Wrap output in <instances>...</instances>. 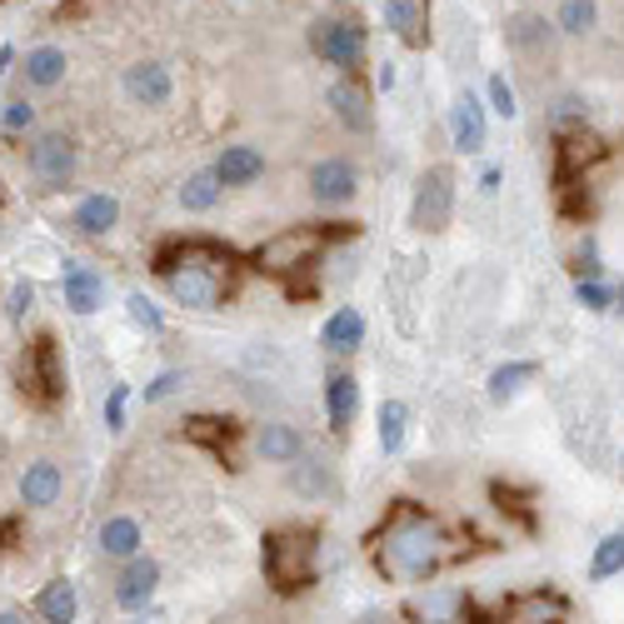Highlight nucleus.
I'll list each match as a JSON object with an SVG mask.
<instances>
[{
    "mask_svg": "<svg viewBox=\"0 0 624 624\" xmlns=\"http://www.w3.org/2000/svg\"><path fill=\"white\" fill-rule=\"evenodd\" d=\"M101 550L115 554V560H135L141 554V524L131 514H115V520L101 524Z\"/></svg>",
    "mask_w": 624,
    "mask_h": 624,
    "instance_id": "bb28decb",
    "label": "nucleus"
},
{
    "mask_svg": "<svg viewBox=\"0 0 624 624\" xmlns=\"http://www.w3.org/2000/svg\"><path fill=\"white\" fill-rule=\"evenodd\" d=\"M355 181H360V175H355V165L350 161H340V155H335V161H320L310 171V195H315V205H345L355 195Z\"/></svg>",
    "mask_w": 624,
    "mask_h": 624,
    "instance_id": "4468645a",
    "label": "nucleus"
},
{
    "mask_svg": "<svg viewBox=\"0 0 624 624\" xmlns=\"http://www.w3.org/2000/svg\"><path fill=\"white\" fill-rule=\"evenodd\" d=\"M25 81L41 85V91L61 85L65 81V51L61 45H35V51L25 55Z\"/></svg>",
    "mask_w": 624,
    "mask_h": 624,
    "instance_id": "cd10ccee",
    "label": "nucleus"
},
{
    "mask_svg": "<svg viewBox=\"0 0 624 624\" xmlns=\"http://www.w3.org/2000/svg\"><path fill=\"white\" fill-rule=\"evenodd\" d=\"M490 494H494V504H500V510L510 514L524 534L540 530V514H534V494L530 490H514V484H490Z\"/></svg>",
    "mask_w": 624,
    "mask_h": 624,
    "instance_id": "c85d7f7f",
    "label": "nucleus"
},
{
    "mask_svg": "<svg viewBox=\"0 0 624 624\" xmlns=\"http://www.w3.org/2000/svg\"><path fill=\"white\" fill-rule=\"evenodd\" d=\"M554 25H560L564 35H590L594 25H600V6H594V0H564Z\"/></svg>",
    "mask_w": 624,
    "mask_h": 624,
    "instance_id": "72a5a7b5",
    "label": "nucleus"
},
{
    "mask_svg": "<svg viewBox=\"0 0 624 624\" xmlns=\"http://www.w3.org/2000/svg\"><path fill=\"white\" fill-rule=\"evenodd\" d=\"M0 624H25V620H21V614H11V610H6V614H0Z\"/></svg>",
    "mask_w": 624,
    "mask_h": 624,
    "instance_id": "09e8293b",
    "label": "nucleus"
},
{
    "mask_svg": "<svg viewBox=\"0 0 624 624\" xmlns=\"http://www.w3.org/2000/svg\"><path fill=\"white\" fill-rule=\"evenodd\" d=\"M21 385L35 405H55L65 395V360H61V345L55 335H41V340L25 350L21 360Z\"/></svg>",
    "mask_w": 624,
    "mask_h": 624,
    "instance_id": "39448f33",
    "label": "nucleus"
},
{
    "mask_svg": "<svg viewBox=\"0 0 624 624\" xmlns=\"http://www.w3.org/2000/svg\"><path fill=\"white\" fill-rule=\"evenodd\" d=\"M125 310H131V320L141 325V330H151V335H161V330H165V315L155 310V300H145L141 290H135L131 300H125Z\"/></svg>",
    "mask_w": 624,
    "mask_h": 624,
    "instance_id": "4c0bfd02",
    "label": "nucleus"
},
{
    "mask_svg": "<svg viewBox=\"0 0 624 624\" xmlns=\"http://www.w3.org/2000/svg\"><path fill=\"white\" fill-rule=\"evenodd\" d=\"M260 570L275 594H300L320 574V530L315 524H280L260 544Z\"/></svg>",
    "mask_w": 624,
    "mask_h": 624,
    "instance_id": "7ed1b4c3",
    "label": "nucleus"
},
{
    "mask_svg": "<svg viewBox=\"0 0 624 624\" xmlns=\"http://www.w3.org/2000/svg\"><path fill=\"white\" fill-rule=\"evenodd\" d=\"M584 121H590V105H584V95H560V101L550 105V131L554 135L584 131Z\"/></svg>",
    "mask_w": 624,
    "mask_h": 624,
    "instance_id": "f704fd0d",
    "label": "nucleus"
},
{
    "mask_svg": "<svg viewBox=\"0 0 624 624\" xmlns=\"http://www.w3.org/2000/svg\"><path fill=\"white\" fill-rule=\"evenodd\" d=\"M360 340H365V315L350 310V305H345V310H335L330 320H325V330H320V345H325V350H335V355H350Z\"/></svg>",
    "mask_w": 624,
    "mask_h": 624,
    "instance_id": "b1692460",
    "label": "nucleus"
},
{
    "mask_svg": "<svg viewBox=\"0 0 624 624\" xmlns=\"http://www.w3.org/2000/svg\"><path fill=\"white\" fill-rule=\"evenodd\" d=\"M564 614H570V600L560 590H530L504 600V610L490 624H564Z\"/></svg>",
    "mask_w": 624,
    "mask_h": 624,
    "instance_id": "9d476101",
    "label": "nucleus"
},
{
    "mask_svg": "<svg viewBox=\"0 0 624 624\" xmlns=\"http://www.w3.org/2000/svg\"><path fill=\"white\" fill-rule=\"evenodd\" d=\"M330 241H340V225H290V231H280L275 241H265L260 250H255V265L270 275L310 270V265H320V255L330 250Z\"/></svg>",
    "mask_w": 624,
    "mask_h": 624,
    "instance_id": "20e7f679",
    "label": "nucleus"
},
{
    "mask_svg": "<svg viewBox=\"0 0 624 624\" xmlns=\"http://www.w3.org/2000/svg\"><path fill=\"white\" fill-rule=\"evenodd\" d=\"M614 574H624V530L604 534L590 560V580H614Z\"/></svg>",
    "mask_w": 624,
    "mask_h": 624,
    "instance_id": "473e14b6",
    "label": "nucleus"
},
{
    "mask_svg": "<svg viewBox=\"0 0 624 624\" xmlns=\"http://www.w3.org/2000/svg\"><path fill=\"white\" fill-rule=\"evenodd\" d=\"M181 385H185V375H181V370H161L151 385H145V405H155V400H171V395L181 390Z\"/></svg>",
    "mask_w": 624,
    "mask_h": 624,
    "instance_id": "79ce46f5",
    "label": "nucleus"
},
{
    "mask_svg": "<svg viewBox=\"0 0 624 624\" xmlns=\"http://www.w3.org/2000/svg\"><path fill=\"white\" fill-rule=\"evenodd\" d=\"M355 410H360V380H355V375H330V385H325V415H330V430L335 434L350 430Z\"/></svg>",
    "mask_w": 624,
    "mask_h": 624,
    "instance_id": "412c9836",
    "label": "nucleus"
},
{
    "mask_svg": "<svg viewBox=\"0 0 624 624\" xmlns=\"http://www.w3.org/2000/svg\"><path fill=\"white\" fill-rule=\"evenodd\" d=\"M221 185H255L265 175V155L255 145H225V155L215 161Z\"/></svg>",
    "mask_w": 624,
    "mask_h": 624,
    "instance_id": "4be33fe9",
    "label": "nucleus"
},
{
    "mask_svg": "<svg viewBox=\"0 0 624 624\" xmlns=\"http://www.w3.org/2000/svg\"><path fill=\"white\" fill-rule=\"evenodd\" d=\"M330 105H335V115H340V125L345 131H355V135H365V131H375V105H370V91H365L360 81H335L330 85Z\"/></svg>",
    "mask_w": 624,
    "mask_h": 624,
    "instance_id": "ddd939ff",
    "label": "nucleus"
},
{
    "mask_svg": "<svg viewBox=\"0 0 624 624\" xmlns=\"http://www.w3.org/2000/svg\"><path fill=\"white\" fill-rule=\"evenodd\" d=\"M580 280H600V250H594V235H584V245H580Z\"/></svg>",
    "mask_w": 624,
    "mask_h": 624,
    "instance_id": "c03bdc74",
    "label": "nucleus"
},
{
    "mask_svg": "<svg viewBox=\"0 0 624 624\" xmlns=\"http://www.w3.org/2000/svg\"><path fill=\"white\" fill-rule=\"evenodd\" d=\"M614 310L624 315V285H620V290H614Z\"/></svg>",
    "mask_w": 624,
    "mask_h": 624,
    "instance_id": "8fccbe9b",
    "label": "nucleus"
},
{
    "mask_svg": "<svg viewBox=\"0 0 624 624\" xmlns=\"http://www.w3.org/2000/svg\"><path fill=\"white\" fill-rule=\"evenodd\" d=\"M604 155H610V145H604L594 131L554 135V185H560V181H584V171H590V165H600Z\"/></svg>",
    "mask_w": 624,
    "mask_h": 624,
    "instance_id": "1a4fd4ad",
    "label": "nucleus"
},
{
    "mask_svg": "<svg viewBox=\"0 0 624 624\" xmlns=\"http://www.w3.org/2000/svg\"><path fill=\"white\" fill-rule=\"evenodd\" d=\"M75 165H81V155H75V141L61 131H45L35 135L31 145V175L41 191H65V185L75 181Z\"/></svg>",
    "mask_w": 624,
    "mask_h": 624,
    "instance_id": "0eeeda50",
    "label": "nucleus"
},
{
    "mask_svg": "<svg viewBox=\"0 0 624 624\" xmlns=\"http://www.w3.org/2000/svg\"><path fill=\"white\" fill-rule=\"evenodd\" d=\"M540 375V365L534 360H510V365H500V370L490 375V400L494 405H504V400H514V395L524 390V385Z\"/></svg>",
    "mask_w": 624,
    "mask_h": 624,
    "instance_id": "7c9ffc66",
    "label": "nucleus"
},
{
    "mask_svg": "<svg viewBox=\"0 0 624 624\" xmlns=\"http://www.w3.org/2000/svg\"><path fill=\"white\" fill-rule=\"evenodd\" d=\"M221 191H225V185H221V175H215V165H211V171H195L191 181L181 185V205H185L191 215H205V211H215Z\"/></svg>",
    "mask_w": 624,
    "mask_h": 624,
    "instance_id": "c756f323",
    "label": "nucleus"
},
{
    "mask_svg": "<svg viewBox=\"0 0 624 624\" xmlns=\"http://www.w3.org/2000/svg\"><path fill=\"white\" fill-rule=\"evenodd\" d=\"M171 91H175L171 71H165V65H155V61H141V65H131V71H125V95H131L135 105H165V101H171Z\"/></svg>",
    "mask_w": 624,
    "mask_h": 624,
    "instance_id": "dca6fc26",
    "label": "nucleus"
},
{
    "mask_svg": "<svg viewBox=\"0 0 624 624\" xmlns=\"http://www.w3.org/2000/svg\"><path fill=\"white\" fill-rule=\"evenodd\" d=\"M11 540H16V524H11V520H0V550H6Z\"/></svg>",
    "mask_w": 624,
    "mask_h": 624,
    "instance_id": "de8ad7c7",
    "label": "nucleus"
},
{
    "mask_svg": "<svg viewBox=\"0 0 624 624\" xmlns=\"http://www.w3.org/2000/svg\"><path fill=\"white\" fill-rule=\"evenodd\" d=\"M290 484L305 494V500H315V494H330V490H335V480H330V464H320V460H305L300 470L290 474Z\"/></svg>",
    "mask_w": 624,
    "mask_h": 624,
    "instance_id": "e433bc0d",
    "label": "nucleus"
},
{
    "mask_svg": "<svg viewBox=\"0 0 624 624\" xmlns=\"http://www.w3.org/2000/svg\"><path fill=\"white\" fill-rule=\"evenodd\" d=\"M31 305H35V290L21 280V285L11 290V320H25V315H31Z\"/></svg>",
    "mask_w": 624,
    "mask_h": 624,
    "instance_id": "a18cd8bd",
    "label": "nucleus"
},
{
    "mask_svg": "<svg viewBox=\"0 0 624 624\" xmlns=\"http://www.w3.org/2000/svg\"><path fill=\"white\" fill-rule=\"evenodd\" d=\"M35 610H41L45 624H75V610H81V600H75V584L71 580H51L41 590V600H35Z\"/></svg>",
    "mask_w": 624,
    "mask_h": 624,
    "instance_id": "a878e982",
    "label": "nucleus"
},
{
    "mask_svg": "<svg viewBox=\"0 0 624 624\" xmlns=\"http://www.w3.org/2000/svg\"><path fill=\"white\" fill-rule=\"evenodd\" d=\"M484 135H490V125H484V105L464 91L460 101L450 105V141H454V151H460V155H480L484 151Z\"/></svg>",
    "mask_w": 624,
    "mask_h": 624,
    "instance_id": "9b49d317",
    "label": "nucleus"
},
{
    "mask_svg": "<svg viewBox=\"0 0 624 624\" xmlns=\"http://www.w3.org/2000/svg\"><path fill=\"white\" fill-rule=\"evenodd\" d=\"M61 490H65L61 464H51V460L25 464V474H21V500L31 504V510H45V504H55V500H61Z\"/></svg>",
    "mask_w": 624,
    "mask_h": 624,
    "instance_id": "6ab92c4d",
    "label": "nucleus"
},
{
    "mask_svg": "<svg viewBox=\"0 0 624 624\" xmlns=\"http://www.w3.org/2000/svg\"><path fill=\"white\" fill-rule=\"evenodd\" d=\"M185 440L191 444H205L211 454H221L225 464H231V444H235V420H221V415H195V420H185Z\"/></svg>",
    "mask_w": 624,
    "mask_h": 624,
    "instance_id": "aec40b11",
    "label": "nucleus"
},
{
    "mask_svg": "<svg viewBox=\"0 0 624 624\" xmlns=\"http://www.w3.org/2000/svg\"><path fill=\"white\" fill-rule=\"evenodd\" d=\"M490 111L504 115V121H514V115H520V105H514V85L504 81V75H490Z\"/></svg>",
    "mask_w": 624,
    "mask_h": 624,
    "instance_id": "ea45409f",
    "label": "nucleus"
},
{
    "mask_svg": "<svg viewBox=\"0 0 624 624\" xmlns=\"http://www.w3.org/2000/svg\"><path fill=\"white\" fill-rule=\"evenodd\" d=\"M480 191H484V195L500 191V171H484V175H480Z\"/></svg>",
    "mask_w": 624,
    "mask_h": 624,
    "instance_id": "49530a36",
    "label": "nucleus"
},
{
    "mask_svg": "<svg viewBox=\"0 0 624 624\" xmlns=\"http://www.w3.org/2000/svg\"><path fill=\"white\" fill-rule=\"evenodd\" d=\"M255 450H260L265 460H275V464H295L305 454V440H300V430H295V424H260Z\"/></svg>",
    "mask_w": 624,
    "mask_h": 624,
    "instance_id": "5701e85b",
    "label": "nucleus"
},
{
    "mask_svg": "<svg viewBox=\"0 0 624 624\" xmlns=\"http://www.w3.org/2000/svg\"><path fill=\"white\" fill-rule=\"evenodd\" d=\"M0 125H6L11 135L31 131V125H35V105L31 101H11V105H6V115H0Z\"/></svg>",
    "mask_w": 624,
    "mask_h": 624,
    "instance_id": "a19ab883",
    "label": "nucleus"
},
{
    "mask_svg": "<svg viewBox=\"0 0 624 624\" xmlns=\"http://www.w3.org/2000/svg\"><path fill=\"white\" fill-rule=\"evenodd\" d=\"M405 430H410V405H405V400H385L380 405V450L385 454H400Z\"/></svg>",
    "mask_w": 624,
    "mask_h": 624,
    "instance_id": "2f4dec72",
    "label": "nucleus"
},
{
    "mask_svg": "<svg viewBox=\"0 0 624 624\" xmlns=\"http://www.w3.org/2000/svg\"><path fill=\"white\" fill-rule=\"evenodd\" d=\"M504 41H510V51H520V55H550L554 41H560V25L534 16V11H520L510 25H504Z\"/></svg>",
    "mask_w": 624,
    "mask_h": 624,
    "instance_id": "f8f14e48",
    "label": "nucleus"
},
{
    "mask_svg": "<svg viewBox=\"0 0 624 624\" xmlns=\"http://www.w3.org/2000/svg\"><path fill=\"white\" fill-rule=\"evenodd\" d=\"M464 554H470L464 534L444 530L415 500H395L385 524L370 534V560L390 584H424L440 570H450L454 560H464Z\"/></svg>",
    "mask_w": 624,
    "mask_h": 624,
    "instance_id": "f257e3e1",
    "label": "nucleus"
},
{
    "mask_svg": "<svg viewBox=\"0 0 624 624\" xmlns=\"http://www.w3.org/2000/svg\"><path fill=\"white\" fill-rule=\"evenodd\" d=\"M155 275L165 280L171 300L191 310H215L241 280V260L221 241H171L155 255Z\"/></svg>",
    "mask_w": 624,
    "mask_h": 624,
    "instance_id": "f03ea898",
    "label": "nucleus"
},
{
    "mask_svg": "<svg viewBox=\"0 0 624 624\" xmlns=\"http://www.w3.org/2000/svg\"><path fill=\"white\" fill-rule=\"evenodd\" d=\"M310 45L325 65H335V71H345V75H350L355 65H365V31L355 21H320L310 31Z\"/></svg>",
    "mask_w": 624,
    "mask_h": 624,
    "instance_id": "6e6552de",
    "label": "nucleus"
},
{
    "mask_svg": "<svg viewBox=\"0 0 624 624\" xmlns=\"http://www.w3.org/2000/svg\"><path fill=\"white\" fill-rule=\"evenodd\" d=\"M424 21H430V0H385V25L405 45H424V35H430Z\"/></svg>",
    "mask_w": 624,
    "mask_h": 624,
    "instance_id": "f3484780",
    "label": "nucleus"
},
{
    "mask_svg": "<svg viewBox=\"0 0 624 624\" xmlns=\"http://www.w3.org/2000/svg\"><path fill=\"white\" fill-rule=\"evenodd\" d=\"M115 221H121V201L115 195H85L81 205H75V225H81L85 235H111Z\"/></svg>",
    "mask_w": 624,
    "mask_h": 624,
    "instance_id": "393cba45",
    "label": "nucleus"
},
{
    "mask_svg": "<svg viewBox=\"0 0 624 624\" xmlns=\"http://www.w3.org/2000/svg\"><path fill=\"white\" fill-rule=\"evenodd\" d=\"M574 300L584 310H614V290H604L600 280H574Z\"/></svg>",
    "mask_w": 624,
    "mask_h": 624,
    "instance_id": "58836bf2",
    "label": "nucleus"
},
{
    "mask_svg": "<svg viewBox=\"0 0 624 624\" xmlns=\"http://www.w3.org/2000/svg\"><path fill=\"white\" fill-rule=\"evenodd\" d=\"M554 195H560V211L570 215V221H590V211H594L590 181H560L554 185Z\"/></svg>",
    "mask_w": 624,
    "mask_h": 624,
    "instance_id": "c9c22d12",
    "label": "nucleus"
},
{
    "mask_svg": "<svg viewBox=\"0 0 624 624\" xmlns=\"http://www.w3.org/2000/svg\"><path fill=\"white\" fill-rule=\"evenodd\" d=\"M125 400H131V390H125V385H115L111 400H105V424H111V430H125Z\"/></svg>",
    "mask_w": 624,
    "mask_h": 624,
    "instance_id": "37998d69",
    "label": "nucleus"
},
{
    "mask_svg": "<svg viewBox=\"0 0 624 624\" xmlns=\"http://www.w3.org/2000/svg\"><path fill=\"white\" fill-rule=\"evenodd\" d=\"M61 290H65V305H71L75 315H95L105 300V280L91 270V265H65Z\"/></svg>",
    "mask_w": 624,
    "mask_h": 624,
    "instance_id": "a211bd4d",
    "label": "nucleus"
},
{
    "mask_svg": "<svg viewBox=\"0 0 624 624\" xmlns=\"http://www.w3.org/2000/svg\"><path fill=\"white\" fill-rule=\"evenodd\" d=\"M454 215V171L450 165H430V171L420 175V185H415V231H444Z\"/></svg>",
    "mask_w": 624,
    "mask_h": 624,
    "instance_id": "423d86ee",
    "label": "nucleus"
},
{
    "mask_svg": "<svg viewBox=\"0 0 624 624\" xmlns=\"http://www.w3.org/2000/svg\"><path fill=\"white\" fill-rule=\"evenodd\" d=\"M155 584H161V564L145 560V554H135V560L125 564V574L115 580V604H121V610H145V600L155 594Z\"/></svg>",
    "mask_w": 624,
    "mask_h": 624,
    "instance_id": "2eb2a0df",
    "label": "nucleus"
}]
</instances>
